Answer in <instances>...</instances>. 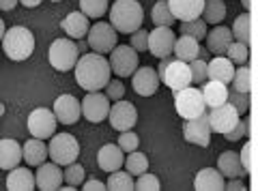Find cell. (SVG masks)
Masks as SVG:
<instances>
[{"instance_id":"obj_18","label":"cell","mask_w":258,"mask_h":191,"mask_svg":"<svg viewBox=\"0 0 258 191\" xmlns=\"http://www.w3.org/2000/svg\"><path fill=\"white\" fill-rule=\"evenodd\" d=\"M37 174H35V185L37 189L41 191H56L60 189V180H62V172H60V165L56 163H41L37 165Z\"/></svg>"},{"instance_id":"obj_51","label":"cell","mask_w":258,"mask_h":191,"mask_svg":"<svg viewBox=\"0 0 258 191\" xmlns=\"http://www.w3.org/2000/svg\"><path fill=\"white\" fill-rule=\"evenodd\" d=\"M224 189H228V191H232V189H235V191H243L245 189V185H243V182H226V185H224Z\"/></svg>"},{"instance_id":"obj_31","label":"cell","mask_w":258,"mask_h":191,"mask_svg":"<svg viewBox=\"0 0 258 191\" xmlns=\"http://www.w3.org/2000/svg\"><path fill=\"white\" fill-rule=\"evenodd\" d=\"M230 33L241 43H249V41H252V15H249V13L239 15V18L235 20V24H232Z\"/></svg>"},{"instance_id":"obj_52","label":"cell","mask_w":258,"mask_h":191,"mask_svg":"<svg viewBox=\"0 0 258 191\" xmlns=\"http://www.w3.org/2000/svg\"><path fill=\"white\" fill-rule=\"evenodd\" d=\"M20 3H22L24 7H28V9H32V7H39V5H41V0H20Z\"/></svg>"},{"instance_id":"obj_28","label":"cell","mask_w":258,"mask_h":191,"mask_svg":"<svg viewBox=\"0 0 258 191\" xmlns=\"http://www.w3.org/2000/svg\"><path fill=\"white\" fill-rule=\"evenodd\" d=\"M88 28H91V24H88V18H86L82 11H74V13H69L67 18L62 20V30L71 39H82V37H86Z\"/></svg>"},{"instance_id":"obj_21","label":"cell","mask_w":258,"mask_h":191,"mask_svg":"<svg viewBox=\"0 0 258 191\" xmlns=\"http://www.w3.org/2000/svg\"><path fill=\"white\" fill-rule=\"evenodd\" d=\"M123 161H125V155H123V150H120L118 144H106V146H101L99 155H97V163H99V168L103 172H108V174L123 168Z\"/></svg>"},{"instance_id":"obj_22","label":"cell","mask_w":258,"mask_h":191,"mask_svg":"<svg viewBox=\"0 0 258 191\" xmlns=\"http://www.w3.org/2000/svg\"><path fill=\"white\" fill-rule=\"evenodd\" d=\"M224 185H226V178L215 168H203L196 174V178H194V187L198 191H222Z\"/></svg>"},{"instance_id":"obj_14","label":"cell","mask_w":258,"mask_h":191,"mask_svg":"<svg viewBox=\"0 0 258 191\" xmlns=\"http://www.w3.org/2000/svg\"><path fill=\"white\" fill-rule=\"evenodd\" d=\"M108 118H110L112 129H116V131H127V129H132V127L136 125V121H138V112H136V106H134V103L118 99L114 106L110 108Z\"/></svg>"},{"instance_id":"obj_7","label":"cell","mask_w":258,"mask_h":191,"mask_svg":"<svg viewBox=\"0 0 258 191\" xmlns=\"http://www.w3.org/2000/svg\"><path fill=\"white\" fill-rule=\"evenodd\" d=\"M110 71L118 77H129L138 69V52L132 45H114V50L110 52Z\"/></svg>"},{"instance_id":"obj_17","label":"cell","mask_w":258,"mask_h":191,"mask_svg":"<svg viewBox=\"0 0 258 191\" xmlns=\"http://www.w3.org/2000/svg\"><path fill=\"white\" fill-rule=\"evenodd\" d=\"M132 86L134 90L140 94V97H151V94H155L157 88H159V75L155 69L151 67H138L132 73Z\"/></svg>"},{"instance_id":"obj_34","label":"cell","mask_w":258,"mask_h":191,"mask_svg":"<svg viewBox=\"0 0 258 191\" xmlns=\"http://www.w3.org/2000/svg\"><path fill=\"white\" fill-rule=\"evenodd\" d=\"M203 15L207 24H220L226 18V5L224 0H205Z\"/></svg>"},{"instance_id":"obj_16","label":"cell","mask_w":258,"mask_h":191,"mask_svg":"<svg viewBox=\"0 0 258 191\" xmlns=\"http://www.w3.org/2000/svg\"><path fill=\"white\" fill-rule=\"evenodd\" d=\"M52 112L60 125H74L78 118L82 116V108H80V101L74 94H60V97L54 101Z\"/></svg>"},{"instance_id":"obj_37","label":"cell","mask_w":258,"mask_h":191,"mask_svg":"<svg viewBox=\"0 0 258 191\" xmlns=\"http://www.w3.org/2000/svg\"><path fill=\"white\" fill-rule=\"evenodd\" d=\"M232 88L239 92H249L252 90V71H249L245 65H241L239 69H235L232 73Z\"/></svg>"},{"instance_id":"obj_36","label":"cell","mask_w":258,"mask_h":191,"mask_svg":"<svg viewBox=\"0 0 258 191\" xmlns=\"http://www.w3.org/2000/svg\"><path fill=\"white\" fill-rule=\"evenodd\" d=\"M181 35H187V37H194L196 41H203L207 37V22L200 18L181 22Z\"/></svg>"},{"instance_id":"obj_24","label":"cell","mask_w":258,"mask_h":191,"mask_svg":"<svg viewBox=\"0 0 258 191\" xmlns=\"http://www.w3.org/2000/svg\"><path fill=\"white\" fill-rule=\"evenodd\" d=\"M20 163H22V144L9 138L0 140V168L13 170Z\"/></svg>"},{"instance_id":"obj_11","label":"cell","mask_w":258,"mask_h":191,"mask_svg":"<svg viewBox=\"0 0 258 191\" xmlns=\"http://www.w3.org/2000/svg\"><path fill=\"white\" fill-rule=\"evenodd\" d=\"M239 112L235 110L232 103H222V106L217 108H211V112H207V118H209V127H211V131L215 133H228L232 127L239 123Z\"/></svg>"},{"instance_id":"obj_45","label":"cell","mask_w":258,"mask_h":191,"mask_svg":"<svg viewBox=\"0 0 258 191\" xmlns=\"http://www.w3.org/2000/svg\"><path fill=\"white\" fill-rule=\"evenodd\" d=\"M239 161H241V168H243L247 174L254 170V144H252V142H247V144L241 148Z\"/></svg>"},{"instance_id":"obj_47","label":"cell","mask_w":258,"mask_h":191,"mask_svg":"<svg viewBox=\"0 0 258 191\" xmlns=\"http://www.w3.org/2000/svg\"><path fill=\"white\" fill-rule=\"evenodd\" d=\"M247 127H249V121H241V118H239V123L232 127L228 133H224V138L228 140V142H237V140H241V138H243V135L249 131Z\"/></svg>"},{"instance_id":"obj_41","label":"cell","mask_w":258,"mask_h":191,"mask_svg":"<svg viewBox=\"0 0 258 191\" xmlns=\"http://www.w3.org/2000/svg\"><path fill=\"white\" fill-rule=\"evenodd\" d=\"M226 54H228V58L232 60V65H245L247 54H249L247 43H241V41L230 43V45H228V50H226Z\"/></svg>"},{"instance_id":"obj_56","label":"cell","mask_w":258,"mask_h":191,"mask_svg":"<svg viewBox=\"0 0 258 191\" xmlns=\"http://www.w3.org/2000/svg\"><path fill=\"white\" fill-rule=\"evenodd\" d=\"M52 3H60V0H52Z\"/></svg>"},{"instance_id":"obj_9","label":"cell","mask_w":258,"mask_h":191,"mask_svg":"<svg viewBox=\"0 0 258 191\" xmlns=\"http://www.w3.org/2000/svg\"><path fill=\"white\" fill-rule=\"evenodd\" d=\"M88 45L93 47L97 54H110L114 50V45L118 43L116 41V30L112 28V24H106V22H97L95 26L88 28Z\"/></svg>"},{"instance_id":"obj_32","label":"cell","mask_w":258,"mask_h":191,"mask_svg":"<svg viewBox=\"0 0 258 191\" xmlns=\"http://www.w3.org/2000/svg\"><path fill=\"white\" fill-rule=\"evenodd\" d=\"M123 165L132 176H140V174L147 172V168H149V159H147V155L136 148V150H132V153H127V159L123 161Z\"/></svg>"},{"instance_id":"obj_4","label":"cell","mask_w":258,"mask_h":191,"mask_svg":"<svg viewBox=\"0 0 258 191\" xmlns=\"http://www.w3.org/2000/svg\"><path fill=\"white\" fill-rule=\"evenodd\" d=\"M174 108H176V114L185 118V121L207 112V103L203 99V92H200L198 86H191V84L185 86V88L174 90Z\"/></svg>"},{"instance_id":"obj_27","label":"cell","mask_w":258,"mask_h":191,"mask_svg":"<svg viewBox=\"0 0 258 191\" xmlns=\"http://www.w3.org/2000/svg\"><path fill=\"white\" fill-rule=\"evenodd\" d=\"M217 170L222 172L224 178H237V176H245L247 174L241 168L239 153H235V150H226V153L220 155V159H217Z\"/></svg>"},{"instance_id":"obj_25","label":"cell","mask_w":258,"mask_h":191,"mask_svg":"<svg viewBox=\"0 0 258 191\" xmlns=\"http://www.w3.org/2000/svg\"><path fill=\"white\" fill-rule=\"evenodd\" d=\"M207 47L209 52H213L215 56H222V54H226V50H228V45L232 43V33L230 28L226 26H215L211 33H207Z\"/></svg>"},{"instance_id":"obj_23","label":"cell","mask_w":258,"mask_h":191,"mask_svg":"<svg viewBox=\"0 0 258 191\" xmlns=\"http://www.w3.org/2000/svg\"><path fill=\"white\" fill-rule=\"evenodd\" d=\"M200 92H203L207 108H217L228 101V86L217 82V79H207L205 86L200 88Z\"/></svg>"},{"instance_id":"obj_35","label":"cell","mask_w":258,"mask_h":191,"mask_svg":"<svg viewBox=\"0 0 258 191\" xmlns=\"http://www.w3.org/2000/svg\"><path fill=\"white\" fill-rule=\"evenodd\" d=\"M155 26H172L176 22L174 15L170 13V7H168V0H157L155 7H153V13H151Z\"/></svg>"},{"instance_id":"obj_13","label":"cell","mask_w":258,"mask_h":191,"mask_svg":"<svg viewBox=\"0 0 258 191\" xmlns=\"http://www.w3.org/2000/svg\"><path fill=\"white\" fill-rule=\"evenodd\" d=\"M174 33L170 26H157L149 33V41L147 47L153 56L157 58H164V56H170L172 54V47H174Z\"/></svg>"},{"instance_id":"obj_55","label":"cell","mask_w":258,"mask_h":191,"mask_svg":"<svg viewBox=\"0 0 258 191\" xmlns=\"http://www.w3.org/2000/svg\"><path fill=\"white\" fill-rule=\"evenodd\" d=\"M0 116H5V103H0Z\"/></svg>"},{"instance_id":"obj_46","label":"cell","mask_w":258,"mask_h":191,"mask_svg":"<svg viewBox=\"0 0 258 191\" xmlns=\"http://www.w3.org/2000/svg\"><path fill=\"white\" fill-rule=\"evenodd\" d=\"M103 88H106L103 94H106L110 101H118V99H123V94H125V86L120 79H112V82H108Z\"/></svg>"},{"instance_id":"obj_3","label":"cell","mask_w":258,"mask_h":191,"mask_svg":"<svg viewBox=\"0 0 258 191\" xmlns=\"http://www.w3.org/2000/svg\"><path fill=\"white\" fill-rule=\"evenodd\" d=\"M0 43H3V50L9 56V60L15 62L30 58L32 52H35V37L26 26H13L5 30V37Z\"/></svg>"},{"instance_id":"obj_54","label":"cell","mask_w":258,"mask_h":191,"mask_svg":"<svg viewBox=\"0 0 258 191\" xmlns=\"http://www.w3.org/2000/svg\"><path fill=\"white\" fill-rule=\"evenodd\" d=\"M243 7L245 9H252V0H243Z\"/></svg>"},{"instance_id":"obj_43","label":"cell","mask_w":258,"mask_h":191,"mask_svg":"<svg viewBox=\"0 0 258 191\" xmlns=\"http://www.w3.org/2000/svg\"><path fill=\"white\" fill-rule=\"evenodd\" d=\"M159 178L155 176V174H147V172H142L140 174V178L134 182V189H138V191H159Z\"/></svg>"},{"instance_id":"obj_40","label":"cell","mask_w":258,"mask_h":191,"mask_svg":"<svg viewBox=\"0 0 258 191\" xmlns=\"http://www.w3.org/2000/svg\"><path fill=\"white\" fill-rule=\"evenodd\" d=\"M189 71H191V84H205L207 82V60L205 58H194L187 62Z\"/></svg>"},{"instance_id":"obj_15","label":"cell","mask_w":258,"mask_h":191,"mask_svg":"<svg viewBox=\"0 0 258 191\" xmlns=\"http://www.w3.org/2000/svg\"><path fill=\"white\" fill-rule=\"evenodd\" d=\"M211 133L213 131H211V127H209L207 112L196 118H189V121H185V125H183V138L198 146H209Z\"/></svg>"},{"instance_id":"obj_30","label":"cell","mask_w":258,"mask_h":191,"mask_svg":"<svg viewBox=\"0 0 258 191\" xmlns=\"http://www.w3.org/2000/svg\"><path fill=\"white\" fill-rule=\"evenodd\" d=\"M47 159V146L43 144V140L32 138L22 146V161H26L28 165H41Z\"/></svg>"},{"instance_id":"obj_49","label":"cell","mask_w":258,"mask_h":191,"mask_svg":"<svg viewBox=\"0 0 258 191\" xmlns=\"http://www.w3.org/2000/svg\"><path fill=\"white\" fill-rule=\"evenodd\" d=\"M84 191H106V182H101L99 178H88L86 182H82Z\"/></svg>"},{"instance_id":"obj_8","label":"cell","mask_w":258,"mask_h":191,"mask_svg":"<svg viewBox=\"0 0 258 191\" xmlns=\"http://www.w3.org/2000/svg\"><path fill=\"white\" fill-rule=\"evenodd\" d=\"M78 60V43L71 39H56L50 45V65L58 71H69L76 67Z\"/></svg>"},{"instance_id":"obj_33","label":"cell","mask_w":258,"mask_h":191,"mask_svg":"<svg viewBox=\"0 0 258 191\" xmlns=\"http://www.w3.org/2000/svg\"><path fill=\"white\" fill-rule=\"evenodd\" d=\"M106 189L108 191H132L134 189V178L132 174H129L127 170L120 172V170H114L110 172V178L106 182Z\"/></svg>"},{"instance_id":"obj_6","label":"cell","mask_w":258,"mask_h":191,"mask_svg":"<svg viewBox=\"0 0 258 191\" xmlns=\"http://www.w3.org/2000/svg\"><path fill=\"white\" fill-rule=\"evenodd\" d=\"M164 62H166L164 69L157 71L159 82H164L172 90L185 88V86L191 84V71L187 62H183L179 58H170V56H164Z\"/></svg>"},{"instance_id":"obj_39","label":"cell","mask_w":258,"mask_h":191,"mask_svg":"<svg viewBox=\"0 0 258 191\" xmlns=\"http://www.w3.org/2000/svg\"><path fill=\"white\" fill-rule=\"evenodd\" d=\"M86 178V174H84V168L80 163H67V168H64L62 172V180H67V185L71 187H78V185H82Z\"/></svg>"},{"instance_id":"obj_1","label":"cell","mask_w":258,"mask_h":191,"mask_svg":"<svg viewBox=\"0 0 258 191\" xmlns=\"http://www.w3.org/2000/svg\"><path fill=\"white\" fill-rule=\"evenodd\" d=\"M76 82L84 90H101L110 82V62L103 58V54L86 52L82 58L76 60Z\"/></svg>"},{"instance_id":"obj_2","label":"cell","mask_w":258,"mask_h":191,"mask_svg":"<svg viewBox=\"0 0 258 191\" xmlns=\"http://www.w3.org/2000/svg\"><path fill=\"white\" fill-rule=\"evenodd\" d=\"M144 11L138 0H116L110 11V24L116 33L132 35L142 26Z\"/></svg>"},{"instance_id":"obj_19","label":"cell","mask_w":258,"mask_h":191,"mask_svg":"<svg viewBox=\"0 0 258 191\" xmlns=\"http://www.w3.org/2000/svg\"><path fill=\"white\" fill-rule=\"evenodd\" d=\"M170 13L174 15V20L187 22V20H196L203 13L205 0H168Z\"/></svg>"},{"instance_id":"obj_12","label":"cell","mask_w":258,"mask_h":191,"mask_svg":"<svg viewBox=\"0 0 258 191\" xmlns=\"http://www.w3.org/2000/svg\"><path fill=\"white\" fill-rule=\"evenodd\" d=\"M82 108V116L86 121L91 123H101L108 118V112H110V99L106 94H101L99 90H91L84 97V101L80 103Z\"/></svg>"},{"instance_id":"obj_53","label":"cell","mask_w":258,"mask_h":191,"mask_svg":"<svg viewBox=\"0 0 258 191\" xmlns=\"http://www.w3.org/2000/svg\"><path fill=\"white\" fill-rule=\"evenodd\" d=\"M5 22H3V18H0V41H3V37H5Z\"/></svg>"},{"instance_id":"obj_42","label":"cell","mask_w":258,"mask_h":191,"mask_svg":"<svg viewBox=\"0 0 258 191\" xmlns=\"http://www.w3.org/2000/svg\"><path fill=\"white\" fill-rule=\"evenodd\" d=\"M228 103L235 106V110L239 114H243L249 110V92H239V90H228Z\"/></svg>"},{"instance_id":"obj_38","label":"cell","mask_w":258,"mask_h":191,"mask_svg":"<svg viewBox=\"0 0 258 191\" xmlns=\"http://www.w3.org/2000/svg\"><path fill=\"white\" fill-rule=\"evenodd\" d=\"M108 9V0H80V11L86 18H101Z\"/></svg>"},{"instance_id":"obj_10","label":"cell","mask_w":258,"mask_h":191,"mask_svg":"<svg viewBox=\"0 0 258 191\" xmlns=\"http://www.w3.org/2000/svg\"><path fill=\"white\" fill-rule=\"evenodd\" d=\"M26 125H28V131L32 133V138L45 140V138H52V135L56 133V125H58V121H56L52 110L37 108V110L30 112Z\"/></svg>"},{"instance_id":"obj_26","label":"cell","mask_w":258,"mask_h":191,"mask_svg":"<svg viewBox=\"0 0 258 191\" xmlns=\"http://www.w3.org/2000/svg\"><path fill=\"white\" fill-rule=\"evenodd\" d=\"M37 185H35V176L32 172L22 168V165H15V168L9 172L7 176V189L9 191H32Z\"/></svg>"},{"instance_id":"obj_29","label":"cell","mask_w":258,"mask_h":191,"mask_svg":"<svg viewBox=\"0 0 258 191\" xmlns=\"http://www.w3.org/2000/svg\"><path fill=\"white\" fill-rule=\"evenodd\" d=\"M174 56L183 60V62H189L194 58H198L200 54V41H196L194 37H187V35H181L179 39H174V47H172Z\"/></svg>"},{"instance_id":"obj_20","label":"cell","mask_w":258,"mask_h":191,"mask_svg":"<svg viewBox=\"0 0 258 191\" xmlns=\"http://www.w3.org/2000/svg\"><path fill=\"white\" fill-rule=\"evenodd\" d=\"M232 73H235V67H232V60L222 56H215L211 62H207V79H217L228 86L232 82Z\"/></svg>"},{"instance_id":"obj_5","label":"cell","mask_w":258,"mask_h":191,"mask_svg":"<svg viewBox=\"0 0 258 191\" xmlns=\"http://www.w3.org/2000/svg\"><path fill=\"white\" fill-rule=\"evenodd\" d=\"M80 155V144L71 133H58L52 135V142L47 144V157L56 165H67L74 163Z\"/></svg>"},{"instance_id":"obj_48","label":"cell","mask_w":258,"mask_h":191,"mask_svg":"<svg viewBox=\"0 0 258 191\" xmlns=\"http://www.w3.org/2000/svg\"><path fill=\"white\" fill-rule=\"evenodd\" d=\"M147 41H149V33H147V30L138 28L136 33H132V47L136 52H147Z\"/></svg>"},{"instance_id":"obj_44","label":"cell","mask_w":258,"mask_h":191,"mask_svg":"<svg viewBox=\"0 0 258 191\" xmlns=\"http://www.w3.org/2000/svg\"><path fill=\"white\" fill-rule=\"evenodd\" d=\"M140 144V138L136 135L134 131H120V138H118V146L123 153H132V150H136Z\"/></svg>"},{"instance_id":"obj_50","label":"cell","mask_w":258,"mask_h":191,"mask_svg":"<svg viewBox=\"0 0 258 191\" xmlns=\"http://www.w3.org/2000/svg\"><path fill=\"white\" fill-rule=\"evenodd\" d=\"M18 3H20V0H0V9H3V11H11V9L18 7Z\"/></svg>"}]
</instances>
